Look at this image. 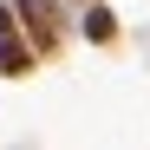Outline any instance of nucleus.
Masks as SVG:
<instances>
[{
	"instance_id": "nucleus-1",
	"label": "nucleus",
	"mask_w": 150,
	"mask_h": 150,
	"mask_svg": "<svg viewBox=\"0 0 150 150\" xmlns=\"http://www.w3.org/2000/svg\"><path fill=\"white\" fill-rule=\"evenodd\" d=\"M20 7V26H26V39L39 46V52H52V46L65 39V26H59V7L52 0H13Z\"/></svg>"
},
{
	"instance_id": "nucleus-2",
	"label": "nucleus",
	"mask_w": 150,
	"mask_h": 150,
	"mask_svg": "<svg viewBox=\"0 0 150 150\" xmlns=\"http://www.w3.org/2000/svg\"><path fill=\"white\" fill-rule=\"evenodd\" d=\"M79 26H85L91 46H111V39H117V13H111V7H98V0H85V20H79Z\"/></svg>"
}]
</instances>
